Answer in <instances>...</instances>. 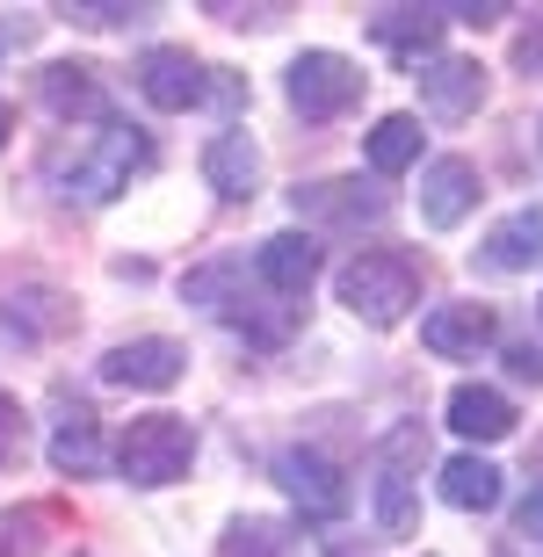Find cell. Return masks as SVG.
I'll return each instance as SVG.
<instances>
[{
    "instance_id": "6da1fadb",
    "label": "cell",
    "mask_w": 543,
    "mask_h": 557,
    "mask_svg": "<svg viewBox=\"0 0 543 557\" xmlns=\"http://www.w3.org/2000/svg\"><path fill=\"white\" fill-rule=\"evenodd\" d=\"M334 289H341V305L356 311V319H370V326H398V319L420 305V269H414V253L377 247V253H356V261L334 275Z\"/></svg>"
},
{
    "instance_id": "7a4b0ae2",
    "label": "cell",
    "mask_w": 543,
    "mask_h": 557,
    "mask_svg": "<svg viewBox=\"0 0 543 557\" xmlns=\"http://www.w3.org/2000/svg\"><path fill=\"white\" fill-rule=\"evenodd\" d=\"M188 463H196V428L174 420V413L131 420L124 442H116V471H124L131 485H146V493H160V485L188 478Z\"/></svg>"
},
{
    "instance_id": "3957f363",
    "label": "cell",
    "mask_w": 543,
    "mask_h": 557,
    "mask_svg": "<svg viewBox=\"0 0 543 557\" xmlns=\"http://www.w3.org/2000/svg\"><path fill=\"white\" fill-rule=\"evenodd\" d=\"M420 456H428V434L420 420H398L384 442H377V521H384V536H414L420 529V499H414V478H420Z\"/></svg>"
},
{
    "instance_id": "277c9868",
    "label": "cell",
    "mask_w": 543,
    "mask_h": 557,
    "mask_svg": "<svg viewBox=\"0 0 543 557\" xmlns=\"http://www.w3.org/2000/svg\"><path fill=\"white\" fill-rule=\"evenodd\" d=\"M152 166V145H146V131H131V124H102V138L87 145L81 160H73V196L81 203H109V196H124L131 188V174H146Z\"/></svg>"
},
{
    "instance_id": "5b68a950",
    "label": "cell",
    "mask_w": 543,
    "mask_h": 557,
    "mask_svg": "<svg viewBox=\"0 0 543 557\" xmlns=\"http://www.w3.org/2000/svg\"><path fill=\"white\" fill-rule=\"evenodd\" d=\"M356 102H362V65H348L341 51L291 59V109L305 124H326V116H341V109H356Z\"/></svg>"
},
{
    "instance_id": "8992f818",
    "label": "cell",
    "mask_w": 543,
    "mask_h": 557,
    "mask_svg": "<svg viewBox=\"0 0 543 557\" xmlns=\"http://www.w3.org/2000/svg\"><path fill=\"white\" fill-rule=\"evenodd\" d=\"M182 370H188L182 341H160V333H146V341H116V348L102 355V376L124 384V392H174Z\"/></svg>"
},
{
    "instance_id": "52a82bcc",
    "label": "cell",
    "mask_w": 543,
    "mask_h": 557,
    "mask_svg": "<svg viewBox=\"0 0 543 557\" xmlns=\"http://www.w3.org/2000/svg\"><path fill=\"white\" fill-rule=\"evenodd\" d=\"M275 485H283L305 515H319V521L348 515V478H341L319 449H283L275 456Z\"/></svg>"
},
{
    "instance_id": "ba28073f",
    "label": "cell",
    "mask_w": 543,
    "mask_h": 557,
    "mask_svg": "<svg viewBox=\"0 0 543 557\" xmlns=\"http://www.w3.org/2000/svg\"><path fill=\"white\" fill-rule=\"evenodd\" d=\"M138 87H146L152 109H196L210 87V65L188 59L182 44H152L146 59H138Z\"/></svg>"
},
{
    "instance_id": "9c48e42d",
    "label": "cell",
    "mask_w": 543,
    "mask_h": 557,
    "mask_svg": "<svg viewBox=\"0 0 543 557\" xmlns=\"http://www.w3.org/2000/svg\"><path fill=\"white\" fill-rule=\"evenodd\" d=\"M479 196H485V188H479V166L457 160V152H449V160H435L428 174H420V218H428L435 232L464 225V218L479 210Z\"/></svg>"
},
{
    "instance_id": "30bf717a",
    "label": "cell",
    "mask_w": 543,
    "mask_h": 557,
    "mask_svg": "<svg viewBox=\"0 0 543 557\" xmlns=\"http://www.w3.org/2000/svg\"><path fill=\"white\" fill-rule=\"evenodd\" d=\"M203 182L225 196V203H254L261 196V145L247 131H218L203 145Z\"/></svg>"
},
{
    "instance_id": "8fae6325",
    "label": "cell",
    "mask_w": 543,
    "mask_h": 557,
    "mask_svg": "<svg viewBox=\"0 0 543 557\" xmlns=\"http://www.w3.org/2000/svg\"><path fill=\"white\" fill-rule=\"evenodd\" d=\"M254 275L275 289V297H305L319 275V239L312 232H275V239H261L254 247Z\"/></svg>"
},
{
    "instance_id": "7c38bea8",
    "label": "cell",
    "mask_w": 543,
    "mask_h": 557,
    "mask_svg": "<svg viewBox=\"0 0 543 557\" xmlns=\"http://www.w3.org/2000/svg\"><path fill=\"white\" fill-rule=\"evenodd\" d=\"M420 95L435 116H471L485 102V65L479 59H428L420 65Z\"/></svg>"
},
{
    "instance_id": "4fadbf2b",
    "label": "cell",
    "mask_w": 543,
    "mask_h": 557,
    "mask_svg": "<svg viewBox=\"0 0 543 557\" xmlns=\"http://www.w3.org/2000/svg\"><path fill=\"white\" fill-rule=\"evenodd\" d=\"M370 37L420 73V65L435 59V44H442V8H384V15H370Z\"/></svg>"
},
{
    "instance_id": "5bb4252c",
    "label": "cell",
    "mask_w": 543,
    "mask_h": 557,
    "mask_svg": "<svg viewBox=\"0 0 543 557\" xmlns=\"http://www.w3.org/2000/svg\"><path fill=\"white\" fill-rule=\"evenodd\" d=\"M493 333H501L493 305H435L428 319H420V341H428L435 355H479Z\"/></svg>"
},
{
    "instance_id": "9a60e30c",
    "label": "cell",
    "mask_w": 543,
    "mask_h": 557,
    "mask_svg": "<svg viewBox=\"0 0 543 557\" xmlns=\"http://www.w3.org/2000/svg\"><path fill=\"white\" fill-rule=\"evenodd\" d=\"M442 413H449V428H457L464 442H507V434H515V406H507L493 384H457Z\"/></svg>"
},
{
    "instance_id": "2e32d148",
    "label": "cell",
    "mask_w": 543,
    "mask_h": 557,
    "mask_svg": "<svg viewBox=\"0 0 543 557\" xmlns=\"http://www.w3.org/2000/svg\"><path fill=\"white\" fill-rule=\"evenodd\" d=\"M291 203L297 218H334V225H377L384 218V196L362 182H312V188H297Z\"/></svg>"
},
{
    "instance_id": "e0dca14e",
    "label": "cell",
    "mask_w": 543,
    "mask_h": 557,
    "mask_svg": "<svg viewBox=\"0 0 543 557\" xmlns=\"http://www.w3.org/2000/svg\"><path fill=\"white\" fill-rule=\"evenodd\" d=\"M44 109L51 116H95V124H109V95L102 81H95V65H44Z\"/></svg>"
},
{
    "instance_id": "ac0fdd59",
    "label": "cell",
    "mask_w": 543,
    "mask_h": 557,
    "mask_svg": "<svg viewBox=\"0 0 543 557\" xmlns=\"http://www.w3.org/2000/svg\"><path fill=\"white\" fill-rule=\"evenodd\" d=\"M543 261V203L515 210V218H501L493 225V239H485V269H501V275H522Z\"/></svg>"
},
{
    "instance_id": "d6986e66",
    "label": "cell",
    "mask_w": 543,
    "mask_h": 557,
    "mask_svg": "<svg viewBox=\"0 0 543 557\" xmlns=\"http://www.w3.org/2000/svg\"><path fill=\"white\" fill-rule=\"evenodd\" d=\"M51 471L59 478H95L102 471V434L87 406H65V420L51 428Z\"/></svg>"
},
{
    "instance_id": "ffe728a7",
    "label": "cell",
    "mask_w": 543,
    "mask_h": 557,
    "mask_svg": "<svg viewBox=\"0 0 543 557\" xmlns=\"http://www.w3.org/2000/svg\"><path fill=\"white\" fill-rule=\"evenodd\" d=\"M442 499H449L457 515L501 507V463H485V456H449V463H442Z\"/></svg>"
},
{
    "instance_id": "44dd1931",
    "label": "cell",
    "mask_w": 543,
    "mask_h": 557,
    "mask_svg": "<svg viewBox=\"0 0 543 557\" xmlns=\"http://www.w3.org/2000/svg\"><path fill=\"white\" fill-rule=\"evenodd\" d=\"M420 116H377V131L362 138V152H370V166L377 174H406V166L420 160Z\"/></svg>"
},
{
    "instance_id": "7402d4cb",
    "label": "cell",
    "mask_w": 543,
    "mask_h": 557,
    "mask_svg": "<svg viewBox=\"0 0 543 557\" xmlns=\"http://www.w3.org/2000/svg\"><path fill=\"white\" fill-rule=\"evenodd\" d=\"M218 557H283V536H275V521H232Z\"/></svg>"
},
{
    "instance_id": "603a6c76",
    "label": "cell",
    "mask_w": 543,
    "mask_h": 557,
    "mask_svg": "<svg viewBox=\"0 0 543 557\" xmlns=\"http://www.w3.org/2000/svg\"><path fill=\"white\" fill-rule=\"evenodd\" d=\"M37 529H44V515H37V507H22V515H15V507H0V557H37Z\"/></svg>"
},
{
    "instance_id": "cb8c5ba5",
    "label": "cell",
    "mask_w": 543,
    "mask_h": 557,
    "mask_svg": "<svg viewBox=\"0 0 543 557\" xmlns=\"http://www.w3.org/2000/svg\"><path fill=\"white\" fill-rule=\"evenodd\" d=\"M73 22H87V29H124V22H138L146 8H124V0H81V8H65Z\"/></svg>"
},
{
    "instance_id": "d4e9b609",
    "label": "cell",
    "mask_w": 543,
    "mask_h": 557,
    "mask_svg": "<svg viewBox=\"0 0 543 557\" xmlns=\"http://www.w3.org/2000/svg\"><path fill=\"white\" fill-rule=\"evenodd\" d=\"M15 456H22V406L0 392V471H8Z\"/></svg>"
},
{
    "instance_id": "484cf974",
    "label": "cell",
    "mask_w": 543,
    "mask_h": 557,
    "mask_svg": "<svg viewBox=\"0 0 543 557\" xmlns=\"http://www.w3.org/2000/svg\"><path fill=\"white\" fill-rule=\"evenodd\" d=\"M515 73H529V81H543V22L515 37Z\"/></svg>"
},
{
    "instance_id": "4316f807",
    "label": "cell",
    "mask_w": 543,
    "mask_h": 557,
    "mask_svg": "<svg viewBox=\"0 0 543 557\" xmlns=\"http://www.w3.org/2000/svg\"><path fill=\"white\" fill-rule=\"evenodd\" d=\"M515 536H522V543H536V550H543V485L522 499V507H515Z\"/></svg>"
},
{
    "instance_id": "83f0119b",
    "label": "cell",
    "mask_w": 543,
    "mask_h": 557,
    "mask_svg": "<svg viewBox=\"0 0 543 557\" xmlns=\"http://www.w3.org/2000/svg\"><path fill=\"white\" fill-rule=\"evenodd\" d=\"M449 15H457V22H471V29H485V22H501L507 8H501V0H464V8H442V22H449Z\"/></svg>"
},
{
    "instance_id": "f1b7e54d",
    "label": "cell",
    "mask_w": 543,
    "mask_h": 557,
    "mask_svg": "<svg viewBox=\"0 0 543 557\" xmlns=\"http://www.w3.org/2000/svg\"><path fill=\"white\" fill-rule=\"evenodd\" d=\"M507 370L522 376V384H543V348H529V341H522V348H507Z\"/></svg>"
},
{
    "instance_id": "f546056e",
    "label": "cell",
    "mask_w": 543,
    "mask_h": 557,
    "mask_svg": "<svg viewBox=\"0 0 543 557\" xmlns=\"http://www.w3.org/2000/svg\"><path fill=\"white\" fill-rule=\"evenodd\" d=\"M8 131H15V116H8V102H0V145H8Z\"/></svg>"
}]
</instances>
